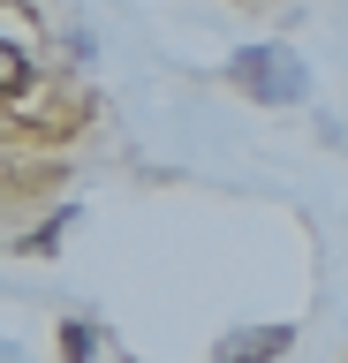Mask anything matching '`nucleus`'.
<instances>
[{
	"label": "nucleus",
	"instance_id": "1",
	"mask_svg": "<svg viewBox=\"0 0 348 363\" xmlns=\"http://www.w3.org/2000/svg\"><path fill=\"white\" fill-rule=\"evenodd\" d=\"M228 84L250 91L257 106H303V99H310V68H303V53H288V45H242L228 61Z\"/></svg>",
	"mask_w": 348,
	"mask_h": 363
},
{
	"label": "nucleus",
	"instance_id": "2",
	"mask_svg": "<svg viewBox=\"0 0 348 363\" xmlns=\"http://www.w3.org/2000/svg\"><path fill=\"white\" fill-rule=\"evenodd\" d=\"M280 348H296V325H250V333H228L212 363H273Z\"/></svg>",
	"mask_w": 348,
	"mask_h": 363
},
{
	"label": "nucleus",
	"instance_id": "3",
	"mask_svg": "<svg viewBox=\"0 0 348 363\" xmlns=\"http://www.w3.org/2000/svg\"><path fill=\"white\" fill-rule=\"evenodd\" d=\"M23 91H30V61H23V45L0 38V99H23Z\"/></svg>",
	"mask_w": 348,
	"mask_h": 363
},
{
	"label": "nucleus",
	"instance_id": "4",
	"mask_svg": "<svg viewBox=\"0 0 348 363\" xmlns=\"http://www.w3.org/2000/svg\"><path fill=\"white\" fill-rule=\"evenodd\" d=\"M61 348H69V363H84V356H91V325H69V333H61Z\"/></svg>",
	"mask_w": 348,
	"mask_h": 363
}]
</instances>
